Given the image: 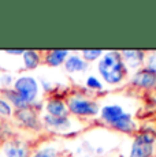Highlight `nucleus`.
I'll return each mask as SVG.
<instances>
[{
  "label": "nucleus",
  "instance_id": "15",
  "mask_svg": "<svg viewBox=\"0 0 156 157\" xmlns=\"http://www.w3.org/2000/svg\"><path fill=\"white\" fill-rule=\"evenodd\" d=\"M111 126H112L114 128L119 130V131H123V132H133L134 130H136V124H134L131 116L126 112L122 115L121 117H118Z\"/></svg>",
  "mask_w": 156,
  "mask_h": 157
},
{
  "label": "nucleus",
  "instance_id": "8",
  "mask_svg": "<svg viewBox=\"0 0 156 157\" xmlns=\"http://www.w3.org/2000/svg\"><path fill=\"white\" fill-rule=\"evenodd\" d=\"M2 97L4 100H7L11 104V107L15 108L17 111L21 109H26V108H30V105L28 104L19 94L15 92L14 89H2Z\"/></svg>",
  "mask_w": 156,
  "mask_h": 157
},
{
  "label": "nucleus",
  "instance_id": "6",
  "mask_svg": "<svg viewBox=\"0 0 156 157\" xmlns=\"http://www.w3.org/2000/svg\"><path fill=\"white\" fill-rule=\"evenodd\" d=\"M45 111H47V115L53 117H67L68 115L67 104L62 100H58V98L48 100L45 104Z\"/></svg>",
  "mask_w": 156,
  "mask_h": 157
},
{
  "label": "nucleus",
  "instance_id": "3",
  "mask_svg": "<svg viewBox=\"0 0 156 157\" xmlns=\"http://www.w3.org/2000/svg\"><path fill=\"white\" fill-rule=\"evenodd\" d=\"M67 108L68 112L78 115V116H93L99 112V105L95 101H91L85 97H81V96H73L67 100Z\"/></svg>",
  "mask_w": 156,
  "mask_h": 157
},
{
  "label": "nucleus",
  "instance_id": "10",
  "mask_svg": "<svg viewBox=\"0 0 156 157\" xmlns=\"http://www.w3.org/2000/svg\"><path fill=\"white\" fill-rule=\"evenodd\" d=\"M68 55H70V53L66 49H53V51H49V52L45 53L44 62H45L48 66H51V67H58V66H60V64H64Z\"/></svg>",
  "mask_w": 156,
  "mask_h": 157
},
{
  "label": "nucleus",
  "instance_id": "18",
  "mask_svg": "<svg viewBox=\"0 0 156 157\" xmlns=\"http://www.w3.org/2000/svg\"><path fill=\"white\" fill-rule=\"evenodd\" d=\"M14 115V108L7 100L0 97V117H11Z\"/></svg>",
  "mask_w": 156,
  "mask_h": 157
},
{
  "label": "nucleus",
  "instance_id": "16",
  "mask_svg": "<svg viewBox=\"0 0 156 157\" xmlns=\"http://www.w3.org/2000/svg\"><path fill=\"white\" fill-rule=\"evenodd\" d=\"M22 60H23V66H25L26 70H34V68H37L38 64H40L41 56L37 51L28 49V51H23Z\"/></svg>",
  "mask_w": 156,
  "mask_h": 157
},
{
  "label": "nucleus",
  "instance_id": "11",
  "mask_svg": "<svg viewBox=\"0 0 156 157\" xmlns=\"http://www.w3.org/2000/svg\"><path fill=\"white\" fill-rule=\"evenodd\" d=\"M4 157H29V149L22 142L10 141L4 146Z\"/></svg>",
  "mask_w": 156,
  "mask_h": 157
},
{
  "label": "nucleus",
  "instance_id": "21",
  "mask_svg": "<svg viewBox=\"0 0 156 157\" xmlns=\"http://www.w3.org/2000/svg\"><path fill=\"white\" fill-rule=\"evenodd\" d=\"M86 86H88L89 89L100 90L101 87H103V83H101L96 77H93V75H92V77H88V79H86Z\"/></svg>",
  "mask_w": 156,
  "mask_h": 157
},
{
  "label": "nucleus",
  "instance_id": "9",
  "mask_svg": "<svg viewBox=\"0 0 156 157\" xmlns=\"http://www.w3.org/2000/svg\"><path fill=\"white\" fill-rule=\"evenodd\" d=\"M15 116H17V119L28 128H38V126H40L38 124L37 116H36V113H34V109H33L32 107L26 108V109L17 111Z\"/></svg>",
  "mask_w": 156,
  "mask_h": 157
},
{
  "label": "nucleus",
  "instance_id": "20",
  "mask_svg": "<svg viewBox=\"0 0 156 157\" xmlns=\"http://www.w3.org/2000/svg\"><path fill=\"white\" fill-rule=\"evenodd\" d=\"M14 77L11 74H3L2 79H0V85L3 86V89H10V86H14Z\"/></svg>",
  "mask_w": 156,
  "mask_h": 157
},
{
  "label": "nucleus",
  "instance_id": "13",
  "mask_svg": "<svg viewBox=\"0 0 156 157\" xmlns=\"http://www.w3.org/2000/svg\"><path fill=\"white\" fill-rule=\"evenodd\" d=\"M88 64L82 59V56L78 55H68L64 62V70L67 72H81L85 71Z\"/></svg>",
  "mask_w": 156,
  "mask_h": 157
},
{
  "label": "nucleus",
  "instance_id": "19",
  "mask_svg": "<svg viewBox=\"0 0 156 157\" xmlns=\"http://www.w3.org/2000/svg\"><path fill=\"white\" fill-rule=\"evenodd\" d=\"M103 55L101 49H84L82 51V59L85 62H91V60H96Z\"/></svg>",
  "mask_w": 156,
  "mask_h": 157
},
{
  "label": "nucleus",
  "instance_id": "1",
  "mask_svg": "<svg viewBox=\"0 0 156 157\" xmlns=\"http://www.w3.org/2000/svg\"><path fill=\"white\" fill-rule=\"evenodd\" d=\"M97 68L103 79L111 85L122 82L126 77V72H127L121 52H116V51L107 52L106 55H103V57L99 62Z\"/></svg>",
  "mask_w": 156,
  "mask_h": 157
},
{
  "label": "nucleus",
  "instance_id": "23",
  "mask_svg": "<svg viewBox=\"0 0 156 157\" xmlns=\"http://www.w3.org/2000/svg\"><path fill=\"white\" fill-rule=\"evenodd\" d=\"M7 55H18V56H22L23 55V49H7L6 51Z\"/></svg>",
  "mask_w": 156,
  "mask_h": 157
},
{
  "label": "nucleus",
  "instance_id": "5",
  "mask_svg": "<svg viewBox=\"0 0 156 157\" xmlns=\"http://www.w3.org/2000/svg\"><path fill=\"white\" fill-rule=\"evenodd\" d=\"M131 83L142 89H152L156 86V74L149 71L148 68L138 70L131 78Z\"/></svg>",
  "mask_w": 156,
  "mask_h": 157
},
{
  "label": "nucleus",
  "instance_id": "12",
  "mask_svg": "<svg viewBox=\"0 0 156 157\" xmlns=\"http://www.w3.org/2000/svg\"><path fill=\"white\" fill-rule=\"evenodd\" d=\"M44 123H45L47 127L56 130V131H66L71 127V120L68 117H53L49 115H45Z\"/></svg>",
  "mask_w": 156,
  "mask_h": 157
},
{
  "label": "nucleus",
  "instance_id": "7",
  "mask_svg": "<svg viewBox=\"0 0 156 157\" xmlns=\"http://www.w3.org/2000/svg\"><path fill=\"white\" fill-rule=\"evenodd\" d=\"M121 56L126 67L130 68H138L145 62V53L142 51H122Z\"/></svg>",
  "mask_w": 156,
  "mask_h": 157
},
{
  "label": "nucleus",
  "instance_id": "14",
  "mask_svg": "<svg viewBox=\"0 0 156 157\" xmlns=\"http://www.w3.org/2000/svg\"><path fill=\"white\" fill-rule=\"evenodd\" d=\"M123 113H125V111L122 109V107H119V105H106V107H103V109L100 111L101 119L106 123H108V124H112V123L115 122L118 117H121Z\"/></svg>",
  "mask_w": 156,
  "mask_h": 157
},
{
  "label": "nucleus",
  "instance_id": "4",
  "mask_svg": "<svg viewBox=\"0 0 156 157\" xmlns=\"http://www.w3.org/2000/svg\"><path fill=\"white\" fill-rule=\"evenodd\" d=\"M155 137L151 132H144L136 137L133 141L129 157H151L154 153Z\"/></svg>",
  "mask_w": 156,
  "mask_h": 157
},
{
  "label": "nucleus",
  "instance_id": "17",
  "mask_svg": "<svg viewBox=\"0 0 156 157\" xmlns=\"http://www.w3.org/2000/svg\"><path fill=\"white\" fill-rule=\"evenodd\" d=\"M32 157H59V153L53 146H44L38 149Z\"/></svg>",
  "mask_w": 156,
  "mask_h": 157
},
{
  "label": "nucleus",
  "instance_id": "22",
  "mask_svg": "<svg viewBox=\"0 0 156 157\" xmlns=\"http://www.w3.org/2000/svg\"><path fill=\"white\" fill-rule=\"evenodd\" d=\"M146 60V67L149 71H152L154 74H156V53H152L148 57H145Z\"/></svg>",
  "mask_w": 156,
  "mask_h": 157
},
{
  "label": "nucleus",
  "instance_id": "24",
  "mask_svg": "<svg viewBox=\"0 0 156 157\" xmlns=\"http://www.w3.org/2000/svg\"><path fill=\"white\" fill-rule=\"evenodd\" d=\"M2 75H3V72H2V70H0V79H2Z\"/></svg>",
  "mask_w": 156,
  "mask_h": 157
},
{
  "label": "nucleus",
  "instance_id": "2",
  "mask_svg": "<svg viewBox=\"0 0 156 157\" xmlns=\"http://www.w3.org/2000/svg\"><path fill=\"white\" fill-rule=\"evenodd\" d=\"M13 89L23 98L29 105L36 102L40 93V85L38 81L32 75H21L15 79Z\"/></svg>",
  "mask_w": 156,
  "mask_h": 157
}]
</instances>
